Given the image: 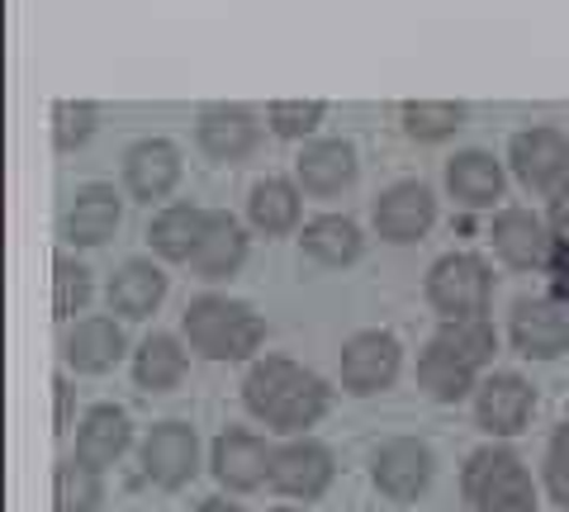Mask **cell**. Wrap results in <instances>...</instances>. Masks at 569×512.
I'll list each match as a JSON object with an SVG mask.
<instances>
[{
    "mask_svg": "<svg viewBox=\"0 0 569 512\" xmlns=\"http://www.w3.org/2000/svg\"><path fill=\"white\" fill-rule=\"evenodd\" d=\"M546 489L565 512H569V422H560L546 451Z\"/></svg>",
    "mask_w": 569,
    "mask_h": 512,
    "instance_id": "836d02e7",
    "label": "cell"
},
{
    "mask_svg": "<svg viewBox=\"0 0 569 512\" xmlns=\"http://www.w3.org/2000/svg\"><path fill=\"white\" fill-rule=\"evenodd\" d=\"M123 219V200L114 185H81L67 204V219H62V238L77 242V247H100L114 238V228Z\"/></svg>",
    "mask_w": 569,
    "mask_h": 512,
    "instance_id": "ac0fdd59",
    "label": "cell"
},
{
    "mask_svg": "<svg viewBox=\"0 0 569 512\" xmlns=\"http://www.w3.org/2000/svg\"><path fill=\"white\" fill-rule=\"evenodd\" d=\"M176 181H181V148L171 138H142L123 152V185H129L133 200H167Z\"/></svg>",
    "mask_w": 569,
    "mask_h": 512,
    "instance_id": "2e32d148",
    "label": "cell"
},
{
    "mask_svg": "<svg viewBox=\"0 0 569 512\" xmlns=\"http://www.w3.org/2000/svg\"><path fill=\"white\" fill-rule=\"evenodd\" d=\"M271 512H299V508H271Z\"/></svg>",
    "mask_w": 569,
    "mask_h": 512,
    "instance_id": "f35d334b",
    "label": "cell"
},
{
    "mask_svg": "<svg viewBox=\"0 0 569 512\" xmlns=\"http://www.w3.org/2000/svg\"><path fill=\"white\" fill-rule=\"evenodd\" d=\"M242 399L252 409L257 422H266L271 432L284 436H305L318 418L328 413L332 390L323 375H313L290 357H266L247 370L242 380Z\"/></svg>",
    "mask_w": 569,
    "mask_h": 512,
    "instance_id": "6da1fadb",
    "label": "cell"
},
{
    "mask_svg": "<svg viewBox=\"0 0 569 512\" xmlns=\"http://www.w3.org/2000/svg\"><path fill=\"white\" fill-rule=\"evenodd\" d=\"M493 351H498V338L485 318H475V323H441L418 357V384L437 403H460L475 390L479 370L493 361Z\"/></svg>",
    "mask_w": 569,
    "mask_h": 512,
    "instance_id": "7a4b0ae2",
    "label": "cell"
},
{
    "mask_svg": "<svg viewBox=\"0 0 569 512\" xmlns=\"http://www.w3.org/2000/svg\"><path fill=\"white\" fill-rule=\"evenodd\" d=\"M129 441H133V422L123 409H114V403H96L91 413L81 418V428H77V461L86 465H114L123 451H129Z\"/></svg>",
    "mask_w": 569,
    "mask_h": 512,
    "instance_id": "603a6c76",
    "label": "cell"
},
{
    "mask_svg": "<svg viewBox=\"0 0 569 512\" xmlns=\"http://www.w3.org/2000/svg\"><path fill=\"white\" fill-rule=\"evenodd\" d=\"M342 390L356 394V399H370V394H385L389 384L399 380L403 370V347L395 332H356V338L342 347Z\"/></svg>",
    "mask_w": 569,
    "mask_h": 512,
    "instance_id": "8992f818",
    "label": "cell"
},
{
    "mask_svg": "<svg viewBox=\"0 0 569 512\" xmlns=\"http://www.w3.org/2000/svg\"><path fill=\"white\" fill-rule=\"evenodd\" d=\"M104 499V484H100V470L77 461V455H67L52 474V503L58 512H96Z\"/></svg>",
    "mask_w": 569,
    "mask_h": 512,
    "instance_id": "f546056e",
    "label": "cell"
},
{
    "mask_svg": "<svg viewBox=\"0 0 569 512\" xmlns=\"http://www.w3.org/2000/svg\"><path fill=\"white\" fill-rule=\"evenodd\" d=\"M299 185L318 200H332L356 181V148L342 143V138H313V143L299 152Z\"/></svg>",
    "mask_w": 569,
    "mask_h": 512,
    "instance_id": "ffe728a7",
    "label": "cell"
},
{
    "mask_svg": "<svg viewBox=\"0 0 569 512\" xmlns=\"http://www.w3.org/2000/svg\"><path fill=\"white\" fill-rule=\"evenodd\" d=\"M332 451L323 446V441H313V436H295V441H284V446L276 451V461H271V489L284 493V499H299V503H313V499H323L328 484H332Z\"/></svg>",
    "mask_w": 569,
    "mask_h": 512,
    "instance_id": "ba28073f",
    "label": "cell"
},
{
    "mask_svg": "<svg viewBox=\"0 0 569 512\" xmlns=\"http://www.w3.org/2000/svg\"><path fill=\"white\" fill-rule=\"evenodd\" d=\"M186 342L209 361H247L266 338V323L252 304L228 294H200L186 309Z\"/></svg>",
    "mask_w": 569,
    "mask_h": 512,
    "instance_id": "3957f363",
    "label": "cell"
},
{
    "mask_svg": "<svg viewBox=\"0 0 569 512\" xmlns=\"http://www.w3.org/2000/svg\"><path fill=\"white\" fill-rule=\"evenodd\" d=\"M370 474H376V489L385 493V499L413 503L418 493H427V484H432V451L413 436H395L376 451Z\"/></svg>",
    "mask_w": 569,
    "mask_h": 512,
    "instance_id": "4fadbf2b",
    "label": "cell"
},
{
    "mask_svg": "<svg viewBox=\"0 0 569 512\" xmlns=\"http://www.w3.org/2000/svg\"><path fill=\"white\" fill-rule=\"evenodd\" d=\"M162 299H167V275H162V267H152V261H123L110 280V309L119 318H129V323L152 318Z\"/></svg>",
    "mask_w": 569,
    "mask_h": 512,
    "instance_id": "cb8c5ba5",
    "label": "cell"
},
{
    "mask_svg": "<svg viewBox=\"0 0 569 512\" xmlns=\"http://www.w3.org/2000/svg\"><path fill=\"white\" fill-rule=\"evenodd\" d=\"M466 129V104L456 100H408L403 104V133L418 143H447Z\"/></svg>",
    "mask_w": 569,
    "mask_h": 512,
    "instance_id": "f1b7e54d",
    "label": "cell"
},
{
    "mask_svg": "<svg viewBox=\"0 0 569 512\" xmlns=\"http://www.w3.org/2000/svg\"><path fill=\"white\" fill-rule=\"evenodd\" d=\"M96 123H100V110L91 100H62L52 110V143H58V152H77L96 138Z\"/></svg>",
    "mask_w": 569,
    "mask_h": 512,
    "instance_id": "1f68e13d",
    "label": "cell"
},
{
    "mask_svg": "<svg viewBox=\"0 0 569 512\" xmlns=\"http://www.w3.org/2000/svg\"><path fill=\"white\" fill-rule=\"evenodd\" d=\"M460 489L475 512H537V484L508 446H479L460 470Z\"/></svg>",
    "mask_w": 569,
    "mask_h": 512,
    "instance_id": "277c9868",
    "label": "cell"
},
{
    "mask_svg": "<svg viewBox=\"0 0 569 512\" xmlns=\"http://www.w3.org/2000/svg\"><path fill=\"white\" fill-rule=\"evenodd\" d=\"M271 461H276V451L257 432H242V428H228L213 441V455H209L213 480L233 493H252L261 484H271Z\"/></svg>",
    "mask_w": 569,
    "mask_h": 512,
    "instance_id": "7c38bea8",
    "label": "cell"
},
{
    "mask_svg": "<svg viewBox=\"0 0 569 512\" xmlns=\"http://www.w3.org/2000/svg\"><path fill=\"white\" fill-rule=\"evenodd\" d=\"M200 470V436L186 422H157L142 436V474L157 489H186Z\"/></svg>",
    "mask_w": 569,
    "mask_h": 512,
    "instance_id": "9c48e42d",
    "label": "cell"
},
{
    "mask_svg": "<svg viewBox=\"0 0 569 512\" xmlns=\"http://www.w3.org/2000/svg\"><path fill=\"white\" fill-rule=\"evenodd\" d=\"M186 365H190L186 347L176 342L171 332H152L133 357V380H138V390H148V394H167L186 380Z\"/></svg>",
    "mask_w": 569,
    "mask_h": 512,
    "instance_id": "4316f807",
    "label": "cell"
},
{
    "mask_svg": "<svg viewBox=\"0 0 569 512\" xmlns=\"http://www.w3.org/2000/svg\"><path fill=\"white\" fill-rule=\"evenodd\" d=\"M376 233L385 242H418L427 238V228L437 223V200H432V190H427L422 181H399V185H389L385 195L376 200Z\"/></svg>",
    "mask_w": 569,
    "mask_h": 512,
    "instance_id": "5bb4252c",
    "label": "cell"
},
{
    "mask_svg": "<svg viewBox=\"0 0 569 512\" xmlns=\"http://www.w3.org/2000/svg\"><path fill=\"white\" fill-rule=\"evenodd\" d=\"M247 219H252L257 233L284 238L299 223V185L280 181V175H266V181H257L252 195H247Z\"/></svg>",
    "mask_w": 569,
    "mask_h": 512,
    "instance_id": "83f0119b",
    "label": "cell"
},
{
    "mask_svg": "<svg viewBox=\"0 0 569 512\" xmlns=\"http://www.w3.org/2000/svg\"><path fill=\"white\" fill-rule=\"evenodd\" d=\"M323 114H328L323 100H276L266 110V123H271L276 138H309L323 123Z\"/></svg>",
    "mask_w": 569,
    "mask_h": 512,
    "instance_id": "d6a6232c",
    "label": "cell"
},
{
    "mask_svg": "<svg viewBox=\"0 0 569 512\" xmlns=\"http://www.w3.org/2000/svg\"><path fill=\"white\" fill-rule=\"evenodd\" d=\"M242 261H247V228L228 209H209V223L190 257V271L200 280H228L242 271Z\"/></svg>",
    "mask_w": 569,
    "mask_h": 512,
    "instance_id": "d6986e66",
    "label": "cell"
},
{
    "mask_svg": "<svg viewBox=\"0 0 569 512\" xmlns=\"http://www.w3.org/2000/svg\"><path fill=\"white\" fill-rule=\"evenodd\" d=\"M86 304H91V271L71 257H58L52 267V318H77Z\"/></svg>",
    "mask_w": 569,
    "mask_h": 512,
    "instance_id": "4dcf8cb0",
    "label": "cell"
},
{
    "mask_svg": "<svg viewBox=\"0 0 569 512\" xmlns=\"http://www.w3.org/2000/svg\"><path fill=\"white\" fill-rule=\"evenodd\" d=\"M550 299L569 309V242H556V257H550Z\"/></svg>",
    "mask_w": 569,
    "mask_h": 512,
    "instance_id": "e575fe53",
    "label": "cell"
},
{
    "mask_svg": "<svg viewBox=\"0 0 569 512\" xmlns=\"http://www.w3.org/2000/svg\"><path fill=\"white\" fill-rule=\"evenodd\" d=\"M52 394H58V418H52V432H71V399H77V390H71V380L67 375H58L52 380Z\"/></svg>",
    "mask_w": 569,
    "mask_h": 512,
    "instance_id": "8d00e7d4",
    "label": "cell"
},
{
    "mask_svg": "<svg viewBox=\"0 0 569 512\" xmlns=\"http://www.w3.org/2000/svg\"><path fill=\"white\" fill-rule=\"evenodd\" d=\"M508 162L527 190H550L556 195L569 181V138L560 129H550V123H531V129L512 133Z\"/></svg>",
    "mask_w": 569,
    "mask_h": 512,
    "instance_id": "52a82bcc",
    "label": "cell"
},
{
    "mask_svg": "<svg viewBox=\"0 0 569 512\" xmlns=\"http://www.w3.org/2000/svg\"><path fill=\"white\" fill-rule=\"evenodd\" d=\"M62 357L77 375H104V370H114L123 357V328L114 318H81V323L67 332Z\"/></svg>",
    "mask_w": 569,
    "mask_h": 512,
    "instance_id": "7402d4cb",
    "label": "cell"
},
{
    "mask_svg": "<svg viewBox=\"0 0 569 512\" xmlns=\"http://www.w3.org/2000/svg\"><path fill=\"white\" fill-rule=\"evenodd\" d=\"M194 512H242V508H238V503H228V499H204Z\"/></svg>",
    "mask_w": 569,
    "mask_h": 512,
    "instance_id": "74e56055",
    "label": "cell"
},
{
    "mask_svg": "<svg viewBox=\"0 0 569 512\" xmlns=\"http://www.w3.org/2000/svg\"><path fill=\"white\" fill-rule=\"evenodd\" d=\"M194 138H200V148L213 162H242L257 148L261 123L242 104H204L200 119H194Z\"/></svg>",
    "mask_w": 569,
    "mask_h": 512,
    "instance_id": "e0dca14e",
    "label": "cell"
},
{
    "mask_svg": "<svg viewBox=\"0 0 569 512\" xmlns=\"http://www.w3.org/2000/svg\"><path fill=\"white\" fill-rule=\"evenodd\" d=\"M546 223H550V233H556L560 242H569V181L550 195V209H546Z\"/></svg>",
    "mask_w": 569,
    "mask_h": 512,
    "instance_id": "d590c367",
    "label": "cell"
},
{
    "mask_svg": "<svg viewBox=\"0 0 569 512\" xmlns=\"http://www.w3.org/2000/svg\"><path fill=\"white\" fill-rule=\"evenodd\" d=\"M447 190L460 209H493L503 200V162H493V152H456L447 162Z\"/></svg>",
    "mask_w": 569,
    "mask_h": 512,
    "instance_id": "44dd1931",
    "label": "cell"
},
{
    "mask_svg": "<svg viewBox=\"0 0 569 512\" xmlns=\"http://www.w3.org/2000/svg\"><path fill=\"white\" fill-rule=\"evenodd\" d=\"M531 413H537V390L522 380V375H489L479 384V399H475V418L489 436H518L527 432Z\"/></svg>",
    "mask_w": 569,
    "mask_h": 512,
    "instance_id": "9a60e30c",
    "label": "cell"
},
{
    "mask_svg": "<svg viewBox=\"0 0 569 512\" xmlns=\"http://www.w3.org/2000/svg\"><path fill=\"white\" fill-rule=\"evenodd\" d=\"M427 299L447 323H475V318L489 313L493 275L475 252H451L427 275Z\"/></svg>",
    "mask_w": 569,
    "mask_h": 512,
    "instance_id": "5b68a950",
    "label": "cell"
},
{
    "mask_svg": "<svg viewBox=\"0 0 569 512\" xmlns=\"http://www.w3.org/2000/svg\"><path fill=\"white\" fill-rule=\"evenodd\" d=\"M512 347L522 351L527 361H556L569 351V309L556 299H518L512 304Z\"/></svg>",
    "mask_w": 569,
    "mask_h": 512,
    "instance_id": "30bf717a",
    "label": "cell"
},
{
    "mask_svg": "<svg viewBox=\"0 0 569 512\" xmlns=\"http://www.w3.org/2000/svg\"><path fill=\"white\" fill-rule=\"evenodd\" d=\"M204 223H209V209H200V204H167L162 214L152 219L148 242H152V252L162 261H190L194 247H200V238H204Z\"/></svg>",
    "mask_w": 569,
    "mask_h": 512,
    "instance_id": "484cf974",
    "label": "cell"
},
{
    "mask_svg": "<svg viewBox=\"0 0 569 512\" xmlns=\"http://www.w3.org/2000/svg\"><path fill=\"white\" fill-rule=\"evenodd\" d=\"M489 238H493V252L518 271L550 267V257H556V233H550V223L541 214H531V209H498Z\"/></svg>",
    "mask_w": 569,
    "mask_h": 512,
    "instance_id": "8fae6325",
    "label": "cell"
},
{
    "mask_svg": "<svg viewBox=\"0 0 569 512\" xmlns=\"http://www.w3.org/2000/svg\"><path fill=\"white\" fill-rule=\"evenodd\" d=\"M299 247H305V257H313L318 267H351L356 257H361V228L356 219L347 214H318L305 223V233H299Z\"/></svg>",
    "mask_w": 569,
    "mask_h": 512,
    "instance_id": "d4e9b609",
    "label": "cell"
}]
</instances>
